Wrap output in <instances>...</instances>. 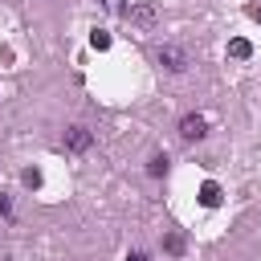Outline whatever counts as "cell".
Returning <instances> with one entry per match:
<instances>
[{"label":"cell","mask_w":261,"mask_h":261,"mask_svg":"<svg viewBox=\"0 0 261 261\" xmlns=\"http://www.w3.org/2000/svg\"><path fill=\"white\" fill-rule=\"evenodd\" d=\"M163 249H167V253H184V237H179V232H167V237H163Z\"/></svg>","instance_id":"9c48e42d"},{"label":"cell","mask_w":261,"mask_h":261,"mask_svg":"<svg viewBox=\"0 0 261 261\" xmlns=\"http://www.w3.org/2000/svg\"><path fill=\"white\" fill-rule=\"evenodd\" d=\"M20 179H24V188H41V171H37V167H24Z\"/></svg>","instance_id":"30bf717a"},{"label":"cell","mask_w":261,"mask_h":261,"mask_svg":"<svg viewBox=\"0 0 261 261\" xmlns=\"http://www.w3.org/2000/svg\"><path fill=\"white\" fill-rule=\"evenodd\" d=\"M159 65L171 69V73H184V69H188V53H184L179 45H163V49H159Z\"/></svg>","instance_id":"6da1fadb"},{"label":"cell","mask_w":261,"mask_h":261,"mask_svg":"<svg viewBox=\"0 0 261 261\" xmlns=\"http://www.w3.org/2000/svg\"><path fill=\"white\" fill-rule=\"evenodd\" d=\"M90 143H94L90 126H69V130H65V147H69V151H90Z\"/></svg>","instance_id":"3957f363"},{"label":"cell","mask_w":261,"mask_h":261,"mask_svg":"<svg viewBox=\"0 0 261 261\" xmlns=\"http://www.w3.org/2000/svg\"><path fill=\"white\" fill-rule=\"evenodd\" d=\"M228 53H232L237 61H245V57H253V45H249L245 37H232V41H228Z\"/></svg>","instance_id":"8992f818"},{"label":"cell","mask_w":261,"mask_h":261,"mask_svg":"<svg viewBox=\"0 0 261 261\" xmlns=\"http://www.w3.org/2000/svg\"><path fill=\"white\" fill-rule=\"evenodd\" d=\"M200 204H204V208H216V204H220V184L208 179V184L200 188Z\"/></svg>","instance_id":"5b68a950"},{"label":"cell","mask_w":261,"mask_h":261,"mask_svg":"<svg viewBox=\"0 0 261 261\" xmlns=\"http://www.w3.org/2000/svg\"><path fill=\"white\" fill-rule=\"evenodd\" d=\"M167 163H171L167 155H151V159H147V175H151V179H159V175H167Z\"/></svg>","instance_id":"52a82bcc"},{"label":"cell","mask_w":261,"mask_h":261,"mask_svg":"<svg viewBox=\"0 0 261 261\" xmlns=\"http://www.w3.org/2000/svg\"><path fill=\"white\" fill-rule=\"evenodd\" d=\"M8 212H12V200H8L4 192H0V216H8Z\"/></svg>","instance_id":"8fae6325"},{"label":"cell","mask_w":261,"mask_h":261,"mask_svg":"<svg viewBox=\"0 0 261 261\" xmlns=\"http://www.w3.org/2000/svg\"><path fill=\"white\" fill-rule=\"evenodd\" d=\"M126 16H130L135 24H151V20H155V4H135V8H126Z\"/></svg>","instance_id":"277c9868"},{"label":"cell","mask_w":261,"mask_h":261,"mask_svg":"<svg viewBox=\"0 0 261 261\" xmlns=\"http://www.w3.org/2000/svg\"><path fill=\"white\" fill-rule=\"evenodd\" d=\"M126 261H151V257H147V253H130Z\"/></svg>","instance_id":"4fadbf2b"},{"label":"cell","mask_w":261,"mask_h":261,"mask_svg":"<svg viewBox=\"0 0 261 261\" xmlns=\"http://www.w3.org/2000/svg\"><path fill=\"white\" fill-rule=\"evenodd\" d=\"M204 135H208V122H204V114H184V118H179V139L196 143V139H204Z\"/></svg>","instance_id":"7a4b0ae2"},{"label":"cell","mask_w":261,"mask_h":261,"mask_svg":"<svg viewBox=\"0 0 261 261\" xmlns=\"http://www.w3.org/2000/svg\"><path fill=\"white\" fill-rule=\"evenodd\" d=\"M249 16H253V20H261V4H253V8H249Z\"/></svg>","instance_id":"7c38bea8"},{"label":"cell","mask_w":261,"mask_h":261,"mask_svg":"<svg viewBox=\"0 0 261 261\" xmlns=\"http://www.w3.org/2000/svg\"><path fill=\"white\" fill-rule=\"evenodd\" d=\"M90 45H94L98 53H102V49H110V33H102V29H94V33H90Z\"/></svg>","instance_id":"ba28073f"}]
</instances>
